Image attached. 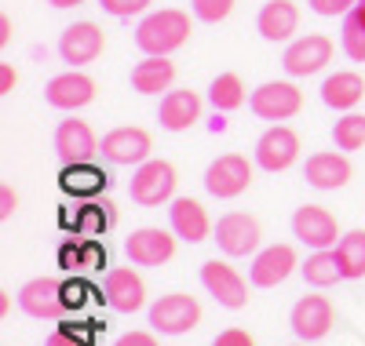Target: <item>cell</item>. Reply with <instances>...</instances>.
Here are the masks:
<instances>
[{
    "instance_id": "6da1fadb",
    "label": "cell",
    "mask_w": 365,
    "mask_h": 346,
    "mask_svg": "<svg viewBox=\"0 0 365 346\" xmlns=\"http://www.w3.org/2000/svg\"><path fill=\"white\" fill-rule=\"evenodd\" d=\"M190 41V15L179 8L150 11L135 29V48L143 55H172Z\"/></svg>"
},
{
    "instance_id": "7a4b0ae2",
    "label": "cell",
    "mask_w": 365,
    "mask_h": 346,
    "mask_svg": "<svg viewBox=\"0 0 365 346\" xmlns=\"http://www.w3.org/2000/svg\"><path fill=\"white\" fill-rule=\"evenodd\" d=\"M175 168L168 161H158V157H150L143 161L128 182V194L139 208H161V204H172L175 201Z\"/></svg>"
},
{
    "instance_id": "3957f363",
    "label": "cell",
    "mask_w": 365,
    "mask_h": 346,
    "mask_svg": "<svg viewBox=\"0 0 365 346\" xmlns=\"http://www.w3.org/2000/svg\"><path fill=\"white\" fill-rule=\"evenodd\" d=\"M201 325V303L187 292H168L150 306V328L161 335H182Z\"/></svg>"
},
{
    "instance_id": "277c9868",
    "label": "cell",
    "mask_w": 365,
    "mask_h": 346,
    "mask_svg": "<svg viewBox=\"0 0 365 346\" xmlns=\"http://www.w3.org/2000/svg\"><path fill=\"white\" fill-rule=\"evenodd\" d=\"M252 186V164L241 153H223L205 168V190L220 201H234Z\"/></svg>"
},
{
    "instance_id": "5b68a950",
    "label": "cell",
    "mask_w": 365,
    "mask_h": 346,
    "mask_svg": "<svg viewBox=\"0 0 365 346\" xmlns=\"http://www.w3.org/2000/svg\"><path fill=\"white\" fill-rule=\"evenodd\" d=\"M249 110L259 120L282 124V120H289V117H296L303 110V91L296 84H289V80H267L249 95Z\"/></svg>"
},
{
    "instance_id": "8992f818",
    "label": "cell",
    "mask_w": 365,
    "mask_h": 346,
    "mask_svg": "<svg viewBox=\"0 0 365 346\" xmlns=\"http://www.w3.org/2000/svg\"><path fill=\"white\" fill-rule=\"evenodd\" d=\"M220 244V251L223 256H230V259H245V256H252V251L259 248V223H256V215H249V211H227V215H220V223H216V230H212Z\"/></svg>"
},
{
    "instance_id": "52a82bcc",
    "label": "cell",
    "mask_w": 365,
    "mask_h": 346,
    "mask_svg": "<svg viewBox=\"0 0 365 346\" xmlns=\"http://www.w3.org/2000/svg\"><path fill=\"white\" fill-rule=\"evenodd\" d=\"M332 51H336V44L325 33H307V37L289 41V48L282 55V66L289 77H314L332 62Z\"/></svg>"
},
{
    "instance_id": "ba28073f",
    "label": "cell",
    "mask_w": 365,
    "mask_h": 346,
    "mask_svg": "<svg viewBox=\"0 0 365 346\" xmlns=\"http://www.w3.org/2000/svg\"><path fill=\"white\" fill-rule=\"evenodd\" d=\"M150 150H154V139H150L146 128H113L99 142L103 161L117 168H132V164L139 168L143 161H150Z\"/></svg>"
},
{
    "instance_id": "9c48e42d",
    "label": "cell",
    "mask_w": 365,
    "mask_h": 346,
    "mask_svg": "<svg viewBox=\"0 0 365 346\" xmlns=\"http://www.w3.org/2000/svg\"><path fill=\"white\" fill-rule=\"evenodd\" d=\"M292 237L299 244H307L314 251H325L336 244L340 237V223H336V215H332L329 208L322 204H303L292 211Z\"/></svg>"
},
{
    "instance_id": "30bf717a",
    "label": "cell",
    "mask_w": 365,
    "mask_h": 346,
    "mask_svg": "<svg viewBox=\"0 0 365 346\" xmlns=\"http://www.w3.org/2000/svg\"><path fill=\"white\" fill-rule=\"evenodd\" d=\"M19 306L26 318L34 321H58L66 313V299H63V281L55 277H34L19 288Z\"/></svg>"
},
{
    "instance_id": "8fae6325",
    "label": "cell",
    "mask_w": 365,
    "mask_h": 346,
    "mask_svg": "<svg viewBox=\"0 0 365 346\" xmlns=\"http://www.w3.org/2000/svg\"><path fill=\"white\" fill-rule=\"evenodd\" d=\"M201 285L205 292L216 299L220 306L227 310H241L249 303V285H245V277H241L234 266H227L223 259H208L201 263Z\"/></svg>"
},
{
    "instance_id": "7c38bea8",
    "label": "cell",
    "mask_w": 365,
    "mask_h": 346,
    "mask_svg": "<svg viewBox=\"0 0 365 346\" xmlns=\"http://www.w3.org/2000/svg\"><path fill=\"white\" fill-rule=\"evenodd\" d=\"M332 321H336V306H332L325 295H303V299H296V306L289 313V325H292L299 342L325 339Z\"/></svg>"
},
{
    "instance_id": "4fadbf2b",
    "label": "cell",
    "mask_w": 365,
    "mask_h": 346,
    "mask_svg": "<svg viewBox=\"0 0 365 346\" xmlns=\"http://www.w3.org/2000/svg\"><path fill=\"white\" fill-rule=\"evenodd\" d=\"M103 51H106V33L96 22H73L58 37V55H63V62H70V70L96 62Z\"/></svg>"
},
{
    "instance_id": "5bb4252c",
    "label": "cell",
    "mask_w": 365,
    "mask_h": 346,
    "mask_svg": "<svg viewBox=\"0 0 365 346\" xmlns=\"http://www.w3.org/2000/svg\"><path fill=\"white\" fill-rule=\"evenodd\" d=\"M55 157L63 164H88V161H96L99 157V139L96 132L88 128V120H63L55 128Z\"/></svg>"
},
{
    "instance_id": "9a60e30c",
    "label": "cell",
    "mask_w": 365,
    "mask_h": 346,
    "mask_svg": "<svg viewBox=\"0 0 365 346\" xmlns=\"http://www.w3.org/2000/svg\"><path fill=\"white\" fill-rule=\"evenodd\" d=\"M296 157H299V135L289 124H274L256 142V164L263 172H285L296 164Z\"/></svg>"
},
{
    "instance_id": "2e32d148",
    "label": "cell",
    "mask_w": 365,
    "mask_h": 346,
    "mask_svg": "<svg viewBox=\"0 0 365 346\" xmlns=\"http://www.w3.org/2000/svg\"><path fill=\"white\" fill-rule=\"evenodd\" d=\"M44 103L55 106V110H84L88 103H96V80L81 70H66L48 80L44 88Z\"/></svg>"
},
{
    "instance_id": "e0dca14e",
    "label": "cell",
    "mask_w": 365,
    "mask_h": 346,
    "mask_svg": "<svg viewBox=\"0 0 365 346\" xmlns=\"http://www.w3.org/2000/svg\"><path fill=\"white\" fill-rule=\"evenodd\" d=\"M103 299L117 313H135L146 303V285L132 266H113L103 281Z\"/></svg>"
},
{
    "instance_id": "ac0fdd59",
    "label": "cell",
    "mask_w": 365,
    "mask_h": 346,
    "mask_svg": "<svg viewBox=\"0 0 365 346\" xmlns=\"http://www.w3.org/2000/svg\"><path fill=\"white\" fill-rule=\"evenodd\" d=\"M354 175L351 161L344 150H322V153H311L307 164H303V179H307L314 190H340L347 186Z\"/></svg>"
},
{
    "instance_id": "d6986e66",
    "label": "cell",
    "mask_w": 365,
    "mask_h": 346,
    "mask_svg": "<svg viewBox=\"0 0 365 346\" xmlns=\"http://www.w3.org/2000/svg\"><path fill=\"white\" fill-rule=\"evenodd\" d=\"M296 266H299V259H296V248L292 244H270V248L256 251L249 281H252L256 288H278Z\"/></svg>"
},
{
    "instance_id": "ffe728a7",
    "label": "cell",
    "mask_w": 365,
    "mask_h": 346,
    "mask_svg": "<svg viewBox=\"0 0 365 346\" xmlns=\"http://www.w3.org/2000/svg\"><path fill=\"white\" fill-rule=\"evenodd\" d=\"M125 251L135 266H165L175 256V237L161 226H143L125 241Z\"/></svg>"
},
{
    "instance_id": "44dd1931",
    "label": "cell",
    "mask_w": 365,
    "mask_h": 346,
    "mask_svg": "<svg viewBox=\"0 0 365 346\" xmlns=\"http://www.w3.org/2000/svg\"><path fill=\"white\" fill-rule=\"evenodd\" d=\"M168 223H172V234L179 241H187V244H201V241H208L212 230H216L208 211H205V204L194 201V197H175L168 204Z\"/></svg>"
},
{
    "instance_id": "7402d4cb",
    "label": "cell",
    "mask_w": 365,
    "mask_h": 346,
    "mask_svg": "<svg viewBox=\"0 0 365 346\" xmlns=\"http://www.w3.org/2000/svg\"><path fill=\"white\" fill-rule=\"evenodd\" d=\"M158 120L165 132H187L201 120V95L190 88H172L158 106Z\"/></svg>"
},
{
    "instance_id": "603a6c76",
    "label": "cell",
    "mask_w": 365,
    "mask_h": 346,
    "mask_svg": "<svg viewBox=\"0 0 365 346\" xmlns=\"http://www.w3.org/2000/svg\"><path fill=\"white\" fill-rule=\"evenodd\" d=\"M256 29L270 44L292 41V33L299 29V8L292 4V0H267V4L259 8V15H256Z\"/></svg>"
},
{
    "instance_id": "cb8c5ba5",
    "label": "cell",
    "mask_w": 365,
    "mask_h": 346,
    "mask_svg": "<svg viewBox=\"0 0 365 346\" xmlns=\"http://www.w3.org/2000/svg\"><path fill=\"white\" fill-rule=\"evenodd\" d=\"M361 99H365V77L354 73V70L329 73L325 84H322V103L336 113H351Z\"/></svg>"
},
{
    "instance_id": "d4e9b609",
    "label": "cell",
    "mask_w": 365,
    "mask_h": 346,
    "mask_svg": "<svg viewBox=\"0 0 365 346\" xmlns=\"http://www.w3.org/2000/svg\"><path fill=\"white\" fill-rule=\"evenodd\" d=\"M175 80V62L168 55H146L143 62L132 66V88L139 95H161V91H172Z\"/></svg>"
},
{
    "instance_id": "484cf974",
    "label": "cell",
    "mask_w": 365,
    "mask_h": 346,
    "mask_svg": "<svg viewBox=\"0 0 365 346\" xmlns=\"http://www.w3.org/2000/svg\"><path fill=\"white\" fill-rule=\"evenodd\" d=\"M58 186H63L66 194H73V197H96V194H103L110 186V175L96 161H88V164H63V172H58Z\"/></svg>"
},
{
    "instance_id": "4316f807",
    "label": "cell",
    "mask_w": 365,
    "mask_h": 346,
    "mask_svg": "<svg viewBox=\"0 0 365 346\" xmlns=\"http://www.w3.org/2000/svg\"><path fill=\"white\" fill-rule=\"evenodd\" d=\"M299 270H303V281H307L311 288H332L336 281H344V266H340L336 248L314 251V256H307V263H303Z\"/></svg>"
},
{
    "instance_id": "83f0119b",
    "label": "cell",
    "mask_w": 365,
    "mask_h": 346,
    "mask_svg": "<svg viewBox=\"0 0 365 346\" xmlns=\"http://www.w3.org/2000/svg\"><path fill=\"white\" fill-rule=\"evenodd\" d=\"M208 103L216 106V113H230L245 106V84H241L237 73H220L208 84Z\"/></svg>"
},
{
    "instance_id": "f1b7e54d",
    "label": "cell",
    "mask_w": 365,
    "mask_h": 346,
    "mask_svg": "<svg viewBox=\"0 0 365 346\" xmlns=\"http://www.w3.org/2000/svg\"><path fill=\"white\" fill-rule=\"evenodd\" d=\"M336 256L344 266V281H361L365 277V230H351L340 237Z\"/></svg>"
},
{
    "instance_id": "f546056e",
    "label": "cell",
    "mask_w": 365,
    "mask_h": 346,
    "mask_svg": "<svg viewBox=\"0 0 365 346\" xmlns=\"http://www.w3.org/2000/svg\"><path fill=\"white\" fill-rule=\"evenodd\" d=\"M332 142L336 150L351 153V150H361L365 146V113H344L336 124H332Z\"/></svg>"
},
{
    "instance_id": "4dcf8cb0",
    "label": "cell",
    "mask_w": 365,
    "mask_h": 346,
    "mask_svg": "<svg viewBox=\"0 0 365 346\" xmlns=\"http://www.w3.org/2000/svg\"><path fill=\"white\" fill-rule=\"evenodd\" d=\"M96 328H99L96 321H70L63 328H55L44 346H91L96 342Z\"/></svg>"
},
{
    "instance_id": "1f68e13d",
    "label": "cell",
    "mask_w": 365,
    "mask_h": 346,
    "mask_svg": "<svg viewBox=\"0 0 365 346\" xmlns=\"http://www.w3.org/2000/svg\"><path fill=\"white\" fill-rule=\"evenodd\" d=\"M106 208H110V204H84V208L73 215V226L84 230L88 237H91V234H99V230H106V226L113 223V215H110Z\"/></svg>"
},
{
    "instance_id": "d6a6232c",
    "label": "cell",
    "mask_w": 365,
    "mask_h": 346,
    "mask_svg": "<svg viewBox=\"0 0 365 346\" xmlns=\"http://www.w3.org/2000/svg\"><path fill=\"white\" fill-rule=\"evenodd\" d=\"M190 11H194L197 22L216 26V22H223L234 11V0H190Z\"/></svg>"
},
{
    "instance_id": "836d02e7",
    "label": "cell",
    "mask_w": 365,
    "mask_h": 346,
    "mask_svg": "<svg viewBox=\"0 0 365 346\" xmlns=\"http://www.w3.org/2000/svg\"><path fill=\"white\" fill-rule=\"evenodd\" d=\"M150 4H154V0H99V8L113 19H132V15L146 11Z\"/></svg>"
},
{
    "instance_id": "e575fe53",
    "label": "cell",
    "mask_w": 365,
    "mask_h": 346,
    "mask_svg": "<svg viewBox=\"0 0 365 346\" xmlns=\"http://www.w3.org/2000/svg\"><path fill=\"white\" fill-rule=\"evenodd\" d=\"M307 4H311V11L322 15V19H336V15H347L358 0H307Z\"/></svg>"
},
{
    "instance_id": "d590c367",
    "label": "cell",
    "mask_w": 365,
    "mask_h": 346,
    "mask_svg": "<svg viewBox=\"0 0 365 346\" xmlns=\"http://www.w3.org/2000/svg\"><path fill=\"white\" fill-rule=\"evenodd\" d=\"M88 295H91V288L84 285V281H66L63 285V299H66V310H84V303H88Z\"/></svg>"
},
{
    "instance_id": "8d00e7d4",
    "label": "cell",
    "mask_w": 365,
    "mask_h": 346,
    "mask_svg": "<svg viewBox=\"0 0 365 346\" xmlns=\"http://www.w3.org/2000/svg\"><path fill=\"white\" fill-rule=\"evenodd\" d=\"M212 346H256V342L245 328H227V332H220L216 339H212Z\"/></svg>"
},
{
    "instance_id": "74e56055",
    "label": "cell",
    "mask_w": 365,
    "mask_h": 346,
    "mask_svg": "<svg viewBox=\"0 0 365 346\" xmlns=\"http://www.w3.org/2000/svg\"><path fill=\"white\" fill-rule=\"evenodd\" d=\"M344 55L351 62H365V33H344Z\"/></svg>"
},
{
    "instance_id": "f35d334b",
    "label": "cell",
    "mask_w": 365,
    "mask_h": 346,
    "mask_svg": "<svg viewBox=\"0 0 365 346\" xmlns=\"http://www.w3.org/2000/svg\"><path fill=\"white\" fill-rule=\"evenodd\" d=\"M344 33H365V0H358L344 15Z\"/></svg>"
},
{
    "instance_id": "ab89813d",
    "label": "cell",
    "mask_w": 365,
    "mask_h": 346,
    "mask_svg": "<svg viewBox=\"0 0 365 346\" xmlns=\"http://www.w3.org/2000/svg\"><path fill=\"white\" fill-rule=\"evenodd\" d=\"M113 346H158L154 332H128V335H120Z\"/></svg>"
},
{
    "instance_id": "60d3db41",
    "label": "cell",
    "mask_w": 365,
    "mask_h": 346,
    "mask_svg": "<svg viewBox=\"0 0 365 346\" xmlns=\"http://www.w3.org/2000/svg\"><path fill=\"white\" fill-rule=\"evenodd\" d=\"M15 204H19V197H15V190L4 182L0 186V219H11L15 215Z\"/></svg>"
},
{
    "instance_id": "b9f144b4",
    "label": "cell",
    "mask_w": 365,
    "mask_h": 346,
    "mask_svg": "<svg viewBox=\"0 0 365 346\" xmlns=\"http://www.w3.org/2000/svg\"><path fill=\"white\" fill-rule=\"evenodd\" d=\"M11 88H15V70L4 62V66H0V95H8Z\"/></svg>"
},
{
    "instance_id": "7bdbcfd3",
    "label": "cell",
    "mask_w": 365,
    "mask_h": 346,
    "mask_svg": "<svg viewBox=\"0 0 365 346\" xmlns=\"http://www.w3.org/2000/svg\"><path fill=\"white\" fill-rule=\"evenodd\" d=\"M11 41V19L4 15V19H0V44H8Z\"/></svg>"
},
{
    "instance_id": "ee69618b",
    "label": "cell",
    "mask_w": 365,
    "mask_h": 346,
    "mask_svg": "<svg viewBox=\"0 0 365 346\" xmlns=\"http://www.w3.org/2000/svg\"><path fill=\"white\" fill-rule=\"evenodd\" d=\"M48 4H51V8H81L84 0H48Z\"/></svg>"
},
{
    "instance_id": "f6af8a7d",
    "label": "cell",
    "mask_w": 365,
    "mask_h": 346,
    "mask_svg": "<svg viewBox=\"0 0 365 346\" xmlns=\"http://www.w3.org/2000/svg\"><path fill=\"white\" fill-rule=\"evenodd\" d=\"M292 346H307V342H292Z\"/></svg>"
}]
</instances>
